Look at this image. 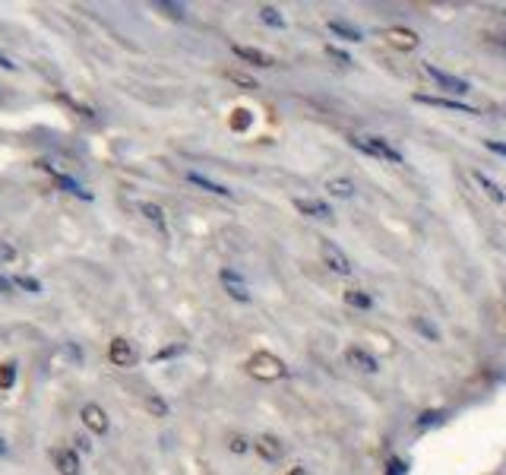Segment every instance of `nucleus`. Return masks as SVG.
Here are the masks:
<instances>
[{
  "label": "nucleus",
  "mask_w": 506,
  "mask_h": 475,
  "mask_svg": "<svg viewBox=\"0 0 506 475\" xmlns=\"http://www.w3.org/2000/svg\"><path fill=\"white\" fill-rule=\"evenodd\" d=\"M0 67H7V70H16V64H13V60H10V57H7V54H0Z\"/></svg>",
  "instance_id": "35"
},
{
  "label": "nucleus",
  "mask_w": 506,
  "mask_h": 475,
  "mask_svg": "<svg viewBox=\"0 0 506 475\" xmlns=\"http://www.w3.org/2000/svg\"><path fill=\"white\" fill-rule=\"evenodd\" d=\"M247 371H250L256 380H282L285 374H288V368H285L282 358L269 355V352H256V355H250V361H247Z\"/></svg>",
  "instance_id": "2"
},
{
  "label": "nucleus",
  "mask_w": 506,
  "mask_h": 475,
  "mask_svg": "<svg viewBox=\"0 0 506 475\" xmlns=\"http://www.w3.org/2000/svg\"><path fill=\"white\" fill-rule=\"evenodd\" d=\"M443 412H440V409H431V412H421V415H418V422H415V428L418 431H427V428H437L440 422H443Z\"/></svg>",
  "instance_id": "21"
},
{
  "label": "nucleus",
  "mask_w": 506,
  "mask_h": 475,
  "mask_svg": "<svg viewBox=\"0 0 506 475\" xmlns=\"http://www.w3.org/2000/svg\"><path fill=\"white\" fill-rule=\"evenodd\" d=\"M16 384V361H3L0 364V390H10Z\"/></svg>",
  "instance_id": "24"
},
{
  "label": "nucleus",
  "mask_w": 506,
  "mask_h": 475,
  "mask_svg": "<svg viewBox=\"0 0 506 475\" xmlns=\"http://www.w3.org/2000/svg\"><path fill=\"white\" fill-rule=\"evenodd\" d=\"M389 475H405V460H393V463H389Z\"/></svg>",
  "instance_id": "34"
},
{
  "label": "nucleus",
  "mask_w": 506,
  "mask_h": 475,
  "mask_svg": "<svg viewBox=\"0 0 506 475\" xmlns=\"http://www.w3.org/2000/svg\"><path fill=\"white\" fill-rule=\"evenodd\" d=\"M136 209H140V215H142V219H146V222H152V225H156V228L162 231V235H165V231H168V222H165V209L158 206V203L140 200V203H136Z\"/></svg>",
  "instance_id": "15"
},
{
  "label": "nucleus",
  "mask_w": 506,
  "mask_h": 475,
  "mask_svg": "<svg viewBox=\"0 0 506 475\" xmlns=\"http://www.w3.org/2000/svg\"><path fill=\"white\" fill-rule=\"evenodd\" d=\"M0 456H7V440L0 438Z\"/></svg>",
  "instance_id": "38"
},
{
  "label": "nucleus",
  "mask_w": 506,
  "mask_h": 475,
  "mask_svg": "<svg viewBox=\"0 0 506 475\" xmlns=\"http://www.w3.org/2000/svg\"><path fill=\"white\" fill-rule=\"evenodd\" d=\"M484 146L491 149V152H497V156L506 159V143H500V140H484Z\"/></svg>",
  "instance_id": "33"
},
{
  "label": "nucleus",
  "mask_w": 506,
  "mask_h": 475,
  "mask_svg": "<svg viewBox=\"0 0 506 475\" xmlns=\"http://www.w3.org/2000/svg\"><path fill=\"white\" fill-rule=\"evenodd\" d=\"M345 361H348L351 368H357V371H364V374L377 371V358H373L367 349H361V346H348V349H345Z\"/></svg>",
  "instance_id": "9"
},
{
  "label": "nucleus",
  "mask_w": 506,
  "mask_h": 475,
  "mask_svg": "<svg viewBox=\"0 0 506 475\" xmlns=\"http://www.w3.org/2000/svg\"><path fill=\"white\" fill-rule=\"evenodd\" d=\"M146 412H149V415H156V418H165L168 412H171V409H168V402H165L162 396L149 393V396H146Z\"/></svg>",
  "instance_id": "22"
},
{
  "label": "nucleus",
  "mask_w": 506,
  "mask_h": 475,
  "mask_svg": "<svg viewBox=\"0 0 506 475\" xmlns=\"http://www.w3.org/2000/svg\"><path fill=\"white\" fill-rule=\"evenodd\" d=\"M228 80L238 82V86H244V89H256V82H253L247 73H241V70H228Z\"/></svg>",
  "instance_id": "29"
},
{
  "label": "nucleus",
  "mask_w": 506,
  "mask_h": 475,
  "mask_svg": "<svg viewBox=\"0 0 506 475\" xmlns=\"http://www.w3.org/2000/svg\"><path fill=\"white\" fill-rule=\"evenodd\" d=\"M260 19L266 26H272V29H285V16L276 7H260Z\"/></svg>",
  "instance_id": "23"
},
{
  "label": "nucleus",
  "mask_w": 506,
  "mask_h": 475,
  "mask_svg": "<svg viewBox=\"0 0 506 475\" xmlns=\"http://www.w3.org/2000/svg\"><path fill=\"white\" fill-rule=\"evenodd\" d=\"M329 32H332L335 38H342V42H364V35L355 29V26H348V23H342V19H329Z\"/></svg>",
  "instance_id": "19"
},
{
  "label": "nucleus",
  "mask_w": 506,
  "mask_h": 475,
  "mask_svg": "<svg viewBox=\"0 0 506 475\" xmlns=\"http://www.w3.org/2000/svg\"><path fill=\"white\" fill-rule=\"evenodd\" d=\"M16 257H19V251H16L13 241H10V238H0V263H13Z\"/></svg>",
  "instance_id": "26"
},
{
  "label": "nucleus",
  "mask_w": 506,
  "mask_h": 475,
  "mask_svg": "<svg viewBox=\"0 0 506 475\" xmlns=\"http://www.w3.org/2000/svg\"><path fill=\"white\" fill-rule=\"evenodd\" d=\"M294 209H298L301 215H310V219H329V215H332L329 203H323V200H307V197H294Z\"/></svg>",
  "instance_id": "14"
},
{
  "label": "nucleus",
  "mask_w": 506,
  "mask_h": 475,
  "mask_svg": "<svg viewBox=\"0 0 506 475\" xmlns=\"http://www.w3.org/2000/svg\"><path fill=\"white\" fill-rule=\"evenodd\" d=\"M415 330H418L421 336H427L431 342H440V330L433 327V323H431L427 317H415Z\"/></svg>",
  "instance_id": "25"
},
{
  "label": "nucleus",
  "mask_w": 506,
  "mask_h": 475,
  "mask_svg": "<svg viewBox=\"0 0 506 475\" xmlns=\"http://www.w3.org/2000/svg\"><path fill=\"white\" fill-rule=\"evenodd\" d=\"M108 361H111L114 368H130V364L136 361L133 342H126L124 336H118V339H111V346H108Z\"/></svg>",
  "instance_id": "6"
},
{
  "label": "nucleus",
  "mask_w": 506,
  "mask_h": 475,
  "mask_svg": "<svg viewBox=\"0 0 506 475\" xmlns=\"http://www.w3.org/2000/svg\"><path fill=\"white\" fill-rule=\"evenodd\" d=\"M424 73L431 76L433 82H437L440 89H447V92H456V96H469V92H471V82L469 80L447 73V70H440L437 64H424Z\"/></svg>",
  "instance_id": "3"
},
{
  "label": "nucleus",
  "mask_w": 506,
  "mask_h": 475,
  "mask_svg": "<svg viewBox=\"0 0 506 475\" xmlns=\"http://www.w3.org/2000/svg\"><path fill=\"white\" fill-rule=\"evenodd\" d=\"M383 35H386V42L393 48H399V51H415V48L421 45V35H418L415 29H405V26H393V29H386Z\"/></svg>",
  "instance_id": "5"
},
{
  "label": "nucleus",
  "mask_w": 506,
  "mask_h": 475,
  "mask_svg": "<svg viewBox=\"0 0 506 475\" xmlns=\"http://www.w3.org/2000/svg\"><path fill=\"white\" fill-rule=\"evenodd\" d=\"M228 447H231V453H247V450H250V444H247V438H241V434H231Z\"/></svg>",
  "instance_id": "31"
},
{
  "label": "nucleus",
  "mask_w": 506,
  "mask_h": 475,
  "mask_svg": "<svg viewBox=\"0 0 506 475\" xmlns=\"http://www.w3.org/2000/svg\"><path fill=\"white\" fill-rule=\"evenodd\" d=\"M326 54H329V57H332V60H339V64H351V57H348V54H345V51H339V48H332V45L326 48Z\"/></svg>",
  "instance_id": "32"
},
{
  "label": "nucleus",
  "mask_w": 506,
  "mask_h": 475,
  "mask_svg": "<svg viewBox=\"0 0 506 475\" xmlns=\"http://www.w3.org/2000/svg\"><path fill=\"white\" fill-rule=\"evenodd\" d=\"M231 51L238 54L244 64H253V67H272V64H276L272 54L260 51V48H250V45H231Z\"/></svg>",
  "instance_id": "10"
},
{
  "label": "nucleus",
  "mask_w": 506,
  "mask_h": 475,
  "mask_svg": "<svg viewBox=\"0 0 506 475\" xmlns=\"http://www.w3.org/2000/svg\"><path fill=\"white\" fill-rule=\"evenodd\" d=\"M253 447H256V453H260L266 463H279L282 460V453H285V447L279 444V438H272V434H260Z\"/></svg>",
  "instance_id": "13"
},
{
  "label": "nucleus",
  "mask_w": 506,
  "mask_h": 475,
  "mask_svg": "<svg viewBox=\"0 0 506 475\" xmlns=\"http://www.w3.org/2000/svg\"><path fill=\"white\" fill-rule=\"evenodd\" d=\"M471 178H475L478 184H481V190L487 193V197H491L494 203H503V200H506V193L500 190V184H497V181H491V178H487L484 171H478V168H475V171H471Z\"/></svg>",
  "instance_id": "18"
},
{
  "label": "nucleus",
  "mask_w": 506,
  "mask_h": 475,
  "mask_svg": "<svg viewBox=\"0 0 506 475\" xmlns=\"http://www.w3.org/2000/svg\"><path fill=\"white\" fill-rule=\"evenodd\" d=\"M60 98H64V102H67V105H70V108H76V111H79V114H82V118H89V120H92V118H95V114H92V108H89V105H82V102H76V98H70V96H60Z\"/></svg>",
  "instance_id": "30"
},
{
  "label": "nucleus",
  "mask_w": 506,
  "mask_h": 475,
  "mask_svg": "<svg viewBox=\"0 0 506 475\" xmlns=\"http://www.w3.org/2000/svg\"><path fill=\"white\" fill-rule=\"evenodd\" d=\"M51 460H54V466H57L60 475H79V469H82L76 450H70V447H57V450L51 453Z\"/></svg>",
  "instance_id": "8"
},
{
  "label": "nucleus",
  "mask_w": 506,
  "mask_h": 475,
  "mask_svg": "<svg viewBox=\"0 0 506 475\" xmlns=\"http://www.w3.org/2000/svg\"><path fill=\"white\" fill-rule=\"evenodd\" d=\"M326 190L332 193V197H342V200H348V197H355V184H351L348 178H332L326 184Z\"/></svg>",
  "instance_id": "20"
},
{
  "label": "nucleus",
  "mask_w": 506,
  "mask_h": 475,
  "mask_svg": "<svg viewBox=\"0 0 506 475\" xmlns=\"http://www.w3.org/2000/svg\"><path fill=\"white\" fill-rule=\"evenodd\" d=\"M345 305L355 307V311H371L373 307V295L364 289H348L345 292Z\"/></svg>",
  "instance_id": "17"
},
{
  "label": "nucleus",
  "mask_w": 506,
  "mask_h": 475,
  "mask_svg": "<svg viewBox=\"0 0 506 475\" xmlns=\"http://www.w3.org/2000/svg\"><path fill=\"white\" fill-rule=\"evenodd\" d=\"M250 111H247V108H238V111L231 114V130H247V127H250Z\"/></svg>",
  "instance_id": "27"
},
{
  "label": "nucleus",
  "mask_w": 506,
  "mask_h": 475,
  "mask_svg": "<svg viewBox=\"0 0 506 475\" xmlns=\"http://www.w3.org/2000/svg\"><path fill=\"white\" fill-rule=\"evenodd\" d=\"M320 253H323V263H326L332 273H339V276L351 273V260L345 257V251L339 244H332V241H320Z\"/></svg>",
  "instance_id": "4"
},
{
  "label": "nucleus",
  "mask_w": 506,
  "mask_h": 475,
  "mask_svg": "<svg viewBox=\"0 0 506 475\" xmlns=\"http://www.w3.org/2000/svg\"><path fill=\"white\" fill-rule=\"evenodd\" d=\"M288 475H307V469L304 466H294V469H288Z\"/></svg>",
  "instance_id": "37"
},
{
  "label": "nucleus",
  "mask_w": 506,
  "mask_h": 475,
  "mask_svg": "<svg viewBox=\"0 0 506 475\" xmlns=\"http://www.w3.org/2000/svg\"><path fill=\"white\" fill-rule=\"evenodd\" d=\"M222 285H225V292H228L234 301H250V289H247V283L241 279L238 273H231V269H222Z\"/></svg>",
  "instance_id": "12"
},
{
  "label": "nucleus",
  "mask_w": 506,
  "mask_h": 475,
  "mask_svg": "<svg viewBox=\"0 0 506 475\" xmlns=\"http://www.w3.org/2000/svg\"><path fill=\"white\" fill-rule=\"evenodd\" d=\"M348 143L371 159H386V162H395V165L405 162L402 152L395 146H389V140H383V136H348Z\"/></svg>",
  "instance_id": "1"
},
{
  "label": "nucleus",
  "mask_w": 506,
  "mask_h": 475,
  "mask_svg": "<svg viewBox=\"0 0 506 475\" xmlns=\"http://www.w3.org/2000/svg\"><path fill=\"white\" fill-rule=\"evenodd\" d=\"M187 181H190V184H196V187H203V190H209V193H218V197H231L228 187L218 184V181H209L206 174H200V171H187Z\"/></svg>",
  "instance_id": "16"
},
{
  "label": "nucleus",
  "mask_w": 506,
  "mask_h": 475,
  "mask_svg": "<svg viewBox=\"0 0 506 475\" xmlns=\"http://www.w3.org/2000/svg\"><path fill=\"white\" fill-rule=\"evenodd\" d=\"M415 102L433 105V108H447V111H456V114H478V108H471V105H462V102H456V98H437V96H421V92H418Z\"/></svg>",
  "instance_id": "11"
},
{
  "label": "nucleus",
  "mask_w": 506,
  "mask_h": 475,
  "mask_svg": "<svg viewBox=\"0 0 506 475\" xmlns=\"http://www.w3.org/2000/svg\"><path fill=\"white\" fill-rule=\"evenodd\" d=\"M82 424L92 431V434H108V412H104L102 406H95V402H86L79 412Z\"/></svg>",
  "instance_id": "7"
},
{
  "label": "nucleus",
  "mask_w": 506,
  "mask_h": 475,
  "mask_svg": "<svg viewBox=\"0 0 506 475\" xmlns=\"http://www.w3.org/2000/svg\"><path fill=\"white\" fill-rule=\"evenodd\" d=\"M13 285H19V289L32 292V295H38V292H41V283H38V279H32V276H16Z\"/></svg>",
  "instance_id": "28"
},
{
  "label": "nucleus",
  "mask_w": 506,
  "mask_h": 475,
  "mask_svg": "<svg viewBox=\"0 0 506 475\" xmlns=\"http://www.w3.org/2000/svg\"><path fill=\"white\" fill-rule=\"evenodd\" d=\"M0 292H13V279H3V276H0Z\"/></svg>",
  "instance_id": "36"
}]
</instances>
